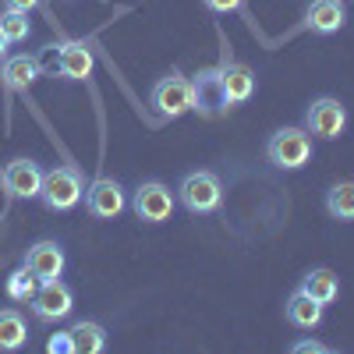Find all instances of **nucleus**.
<instances>
[{
  "mask_svg": "<svg viewBox=\"0 0 354 354\" xmlns=\"http://www.w3.org/2000/svg\"><path fill=\"white\" fill-rule=\"evenodd\" d=\"M85 198V177L78 167L61 163L53 170H43V188H39V202L50 213H71L75 205Z\"/></svg>",
  "mask_w": 354,
  "mask_h": 354,
  "instance_id": "1",
  "label": "nucleus"
},
{
  "mask_svg": "<svg viewBox=\"0 0 354 354\" xmlns=\"http://www.w3.org/2000/svg\"><path fill=\"white\" fill-rule=\"evenodd\" d=\"M174 195L192 216H209L223 205V181L213 170H192L181 177V185L174 188Z\"/></svg>",
  "mask_w": 354,
  "mask_h": 354,
  "instance_id": "2",
  "label": "nucleus"
},
{
  "mask_svg": "<svg viewBox=\"0 0 354 354\" xmlns=\"http://www.w3.org/2000/svg\"><path fill=\"white\" fill-rule=\"evenodd\" d=\"M266 160H270L277 170H301L312 163V135L298 124L277 128L270 138H266Z\"/></svg>",
  "mask_w": 354,
  "mask_h": 354,
  "instance_id": "3",
  "label": "nucleus"
},
{
  "mask_svg": "<svg viewBox=\"0 0 354 354\" xmlns=\"http://www.w3.org/2000/svg\"><path fill=\"white\" fill-rule=\"evenodd\" d=\"M149 106L163 121H177V117L192 113V78H185L181 71H170V75L156 78L153 93H149Z\"/></svg>",
  "mask_w": 354,
  "mask_h": 354,
  "instance_id": "4",
  "label": "nucleus"
},
{
  "mask_svg": "<svg viewBox=\"0 0 354 354\" xmlns=\"http://www.w3.org/2000/svg\"><path fill=\"white\" fill-rule=\"evenodd\" d=\"M344 128H347V106L337 96H319L305 106V131L312 138L333 142L344 135Z\"/></svg>",
  "mask_w": 354,
  "mask_h": 354,
  "instance_id": "5",
  "label": "nucleus"
},
{
  "mask_svg": "<svg viewBox=\"0 0 354 354\" xmlns=\"http://www.w3.org/2000/svg\"><path fill=\"white\" fill-rule=\"evenodd\" d=\"M177 209V195L163 181H142L131 195V213L142 223H167Z\"/></svg>",
  "mask_w": 354,
  "mask_h": 354,
  "instance_id": "6",
  "label": "nucleus"
},
{
  "mask_svg": "<svg viewBox=\"0 0 354 354\" xmlns=\"http://www.w3.org/2000/svg\"><path fill=\"white\" fill-rule=\"evenodd\" d=\"M75 308V290L57 277V280H43L32 294V315L39 322H61L68 319Z\"/></svg>",
  "mask_w": 354,
  "mask_h": 354,
  "instance_id": "7",
  "label": "nucleus"
},
{
  "mask_svg": "<svg viewBox=\"0 0 354 354\" xmlns=\"http://www.w3.org/2000/svg\"><path fill=\"white\" fill-rule=\"evenodd\" d=\"M85 209L96 220H117L128 209V195H124L121 181H113V177H96L93 185H85Z\"/></svg>",
  "mask_w": 354,
  "mask_h": 354,
  "instance_id": "8",
  "label": "nucleus"
},
{
  "mask_svg": "<svg viewBox=\"0 0 354 354\" xmlns=\"http://www.w3.org/2000/svg\"><path fill=\"white\" fill-rule=\"evenodd\" d=\"M0 185L11 198H39V188H43V167L28 156H18L11 160L4 170H0Z\"/></svg>",
  "mask_w": 354,
  "mask_h": 354,
  "instance_id": "9",
  "label": "nucleus"
},
{
  "mask_svg": "<svg viewBox=\"0 0 354 354\" xmlns=\"http://www.w3.org/2000/svg\"><path fill=\"white\" fill-rule=\"evenodd\" d=\"M21 266H25V270H28V273H32V277L43 283V280H57V277L64 273L68 255H64V248L57 245V241H50V238H46V241H36L32 248L25 252Z\"/></svg>",
  "mask_w": 354,
  "mask_h": 354,
  "instance_id": "10",
  "label": "nucleus"
},
{
  "mask_svg": "<svg viewBox=\"0 0 354 354\" xmlns=\"http://www.w3.org/2000/svg\"><path fill=\"white\" fill-rule=\"evenodd\" d=\"M192 110L205 113V117H220L227 113V96H223V88H220V75L216 68H205L192 78Z\"/></svg>",
  "mask_w": 354,
  "mask_h": 354,
  "instance_id": "11",
  "label": "nucleus"
},
{
  "mask_svg": "<svg viewBox=\"0 0 354 354\" xmlns=\"http://www.w3.org/2000/svg\"><path fill=\"white\" fill-rule=\"evenodd\" d=\"M216 75H220V88H223V96H227V106H241V103H248L255 96V85L259 82H255V71L248 64L223 61L216 68Z\"/></svg>",
  "mask_w": 354,
  "mask_h": 354,
  "instance_id": "12",
  "label": "nucleus"
},
{
  "mask_svg": "<svg viewBox=\"0 0 354 354\" xmlns=\"http://www.w3.org/2000/svg\"><path fill=\"white\" fill-rule=\"evenodd\" d=\"M96 68V57L93 50H88V43H61L57 46V75H61L64 82H85L88 75H93Z\"/></svg>",
  "mask_w": 354,
  "mask_h": 354,
  "instance_id": "13",
  "label": "nucleus"
},
{
  "mask_svg": "<svg viewBox=\"0 0 354 354\" xmlns=\"http://www.w3.org/2000/svg\"><path fill=\"white\" fill-rule=\"evenodd\" d=\"M347 25V8L344 0H312L305 8V28L315 36H333Z\"/></svg>",
  "mask_w": 354,
  "mask_h": 354,
  "instance_id": "14",
  "label": "nucleus"
},
{
  "mask_svg": "<svg viewBox=\"0 0 354 354\" xmlns=\"http://www.w3.org/2000/svg\"><path fill=\"white\" fill-rule=\"evenodd\" d=\"M43 68L36 57H28V53H11L4 57V64H0V82H4V88L15 96V93H28V85L39 82Z\"/></svg>",
  "mask_w": 354,
  "mask_h": 354,
  "instance_id": "15",
  "label": "nucleus"
},
{
  "mask_svg": "<svg viewBox=\"0 0 354 354\" xmlns=\"http://www.w3.org/2000/svg\"><path fill=\"white\" fill-rule=\"evenodd\" d=\"M322 312H326V308H322V305L312 298V294H305L301 287L290 290V298H287V305H283L287 322H290L294 330H305V333L322 326Z\"/></svg>",
  "mask_w": 354,
  "mask_h": 354,
  "instance_id": "16",
  "label": "nucleus"
},
{
  "mask_svg": "<svg viewBox=\"0 0 354 354\" xmlns=\"http://www.w3.org/2000/svg\"><path fill=\"white\" fill-rule=\"evenodd\" d=\"M28 344V322L18 308H0V351L15 354Z\"/></svg>",
  "mask_w": 354,
  "mask_h": 354,
  "instance_id": "17",
  "label": "nucleus"
},
{
  "mask_svg": "<svg viewBox=\"0 0 354 354\" xmlns=\"http://www.w3.org/2000/svg\"><path fill=\"white\" fill-rule=\"evenodd\" d=\"M301 290L312 294V298L326 308V305H333V301L340 298V280H337L333 270H308V273L301 277Z\"/></svg>",
  "mask_w": 354,
  "mask_h": 354,
  "instance_id": "18",
  "label": "nucleus"
},
{
  "mask_svg": "<svg viewBox=\"0 0 354 354\" xmlns=\"http://www.w3.org/2000/svg\"><path fill=\"white\" fill-rule=\"evenodd\" d=\"M71 337H75V354H103L106 351V330L93 319H82L71 326Z\"/></svg>",
  "mask_w": 354,
  "mask_h": 354,
  "instance_id": "19",
  "label": "nucleus"
},
{
  "mask_svg": "<svg viewBox=\"0 0 354 354\" xmlns=\"http://www.w3.org/2000/svg\"><path fill=\"white\" fill-rule=\"evenodd\" d=\"M326 213L340 223H354V181H337L326 192Z\"/></svg>",
  "mask_w": 354,
  "mask_h": 354,
  "instance_id": "20",
  "label": "nucleus"
},
{
  "mask_svg": "<svg viewBox=\"0 0 354 354\" xmlns=\"http://www.w3.org/2000/svg\"><path fill=\"white\" fill-rule=\"evenodd\" d=\"M0 32L8 36V43H25L28 36H32V21H28L25 11H4V18H0Z\"/></svg>",
  "mask_w": 354,
  "mask_h": 354,
  "instance_id": "21",
  "label": "nucleus"
},
{
  "mask_svg": "<svg viewBox=\"0 0 354 354\" xmlns=\"http://www.w3.org/2000/svg\"><path fill=\"white\" fill-rule=\"evenodd\" d=\"M39 280L25 270V266H18V270L8 277V298L11 301H32V294H36Z\"/></svg>",
  "mask_w": 354,
  "mask_h": 354,
  "instance_id": "22",
  "label": "nucleus"
},
{
  "mask_svg": "<svg viewBox=\"0 0 354 354\" xmlns=\"http://www.w3.org/2000/svg\"><path fill=\"white\" fill-rule=\"evenodd\" d=\"M330 351H333L330 344H322L315 337H301V340L290 344V354H330Z\"/></svg>",
  "mask_w": 354,
  "mask_h": 354,
  "instance_id": "23",
  "label": "nucleus"
},
{
  "mask_svg": "<svg viewBox=\"0 0 354 354\" xmlns=\"http://www.w3.org/2000/svg\"><path fill=\"white\" fill-rule=\"evenodd\" d=\"M46 351H50V354H75V337H71V330L53 333V337L46 340Z\"/></svg>",
  "mask_w": 354,
  "mask_h": 354,
  "instance_id": "24",
  "label": "nucleus"
},
{
  "mask_svg": "<svg viewBox=\"0 0 354 354\" xmlns=\"http://www.w3.org/2000/svg\"><path fill=\"white\" fill-rule=\"evenodd\" d=\"M209 11H216V15H230V11H238L241 8V0H202Z\"/></svg>",
  "mask_w": 354,
  "mask_h": 354,
  "instance_id": "25",
  "label": "nucleus"
},
{
  "mask_svg": "<svg viewBox=\"0 0 354 354\" xmlns=\"http://www.w3.org/2000/svg\"><path fill=\"white\" fill-rule=\"evenodd\" d=\"M39 8V0H4V11H36Z\"/></svg>",
  "mask_w": 354,
  "mask_h": 354,
  "instance_id": "26",
  "label": "nucleus"
},
{
  "mask_svg": "<svg viewBox=\"0 0 354 354\" xmlns=\"http://www.w3.org/2000/svg\"><path fill=\"white\" fill-rule=\"evenodd\" d=\"M8 46H11V43H8V36L0 32V61H4V57H8Z\"/></svg>",
  "mask_w": 354,
  "mask_h": 354,
  "instance_id": "27",
  "label": "nucleus"
}]
</instances>
